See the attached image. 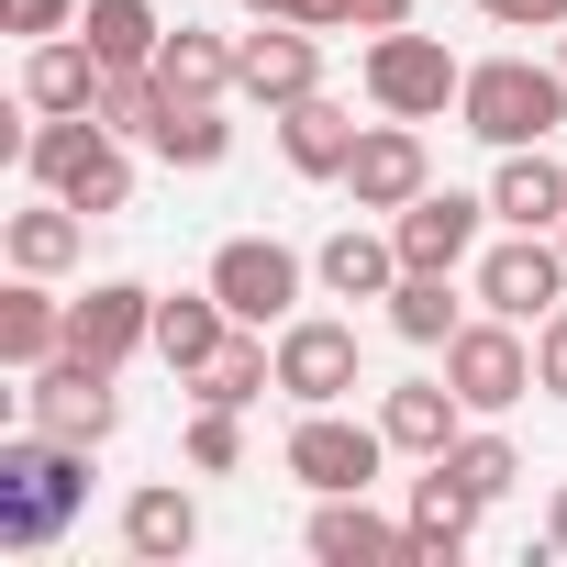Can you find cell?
Instances as JSON below:
<instances>
[{"mask_svg":"<svg viewBox=\"0 0 567 567\" xmlns=\"http://www.w3.org/2000/svg\"><path fill=\"white\" fill-rule=\"evenodd\" d=\"M346 390H357V323L290 312V323H278V401L323 412V401H346Z\"/></svg>","mask_w":567,"mask_h":567,"instance_id":"10","label":"cell"},{"mask_svg":"<svg viewBox=\"0 0 567 567\" xmlns=\"http://www.w3.org/2000/svg\"><path fill=\"white\" fill-rule=\"evenodd\" d=\"M79 34L101 45V68H156V45H167L156 0H90V12H79Z\"/></svg>","mask_w":567,"mask_h":567,"instance_id":"28","label":"cell"},{"mask_svg":"<svg viewBox=\"0 0 567 567\" xmlns=\"http://www.w3.org/2000/svg\"><path fill=\"white\" fill-rule=\"evenodd\" d=\"M79 512H90V445H68L45 423L0 445V545H12V556L56 545Z\"/></svg>","mask_w":567,"mask_h":567,"instance_id":"1","label":"cell"},{"mask_svg":"<svg viewBox=\"0 0 567 567\" xmlns=\"http://www.w3.org/2000/svg\"><path fill=\"white\" fill-rule=\"evenodd\" d=\"M101 79H112V68H101L90 34H45V45L23 56V101H34V112H101Z\"/></svg>","mask_w":567,"mask_h":567,"instance_id":"21","label":"cell"},{"mask_svg":"<svg viewBox=\"0 0 567 567\" xmlns=\"http://www.w3.org/2000/svg\"><path fill=\"white\" fill-rule=\"evenodd\" d=\"M478 12H489L501 34H556V23H567V0H478Z\"/></svg>","mask_w":567,"mask_h":567,"instance_id":"35","label":"cell"},{"mask_svg":"<svg viewBox=\"0 0 567 567\" xmlns=\"http://www.w3.org/2000/svg\"><path fill=\"white\" fill-rule=\"evenodd\" d=\"M556 301H567V245H556V234H501V245L478 256V312L545 323Z\"/></svg>","mask_w":567,"mask_h":567,"instance_id":"6","label":"cell"},{"mask_svg":"<svg viewBox=\"0 0 567 567\" xmlns=\"http://www.w3.org/2000/svg\"><path fill=\"white\" fill-rule=\"evenodd\" d=\"M478 512H489V501H478V489H467L445 456H423V478H412V512H401V523H412V556H423V567H456V556L478 545Z\"/></svg>","mask_w":567,"mask_h":567,"instance_id":"15","label":"cell"},{"mask_svg":"<svg viewBox=\"0 0 567 567\" xmlns=\"http://www.w3.org/2000/svg\"><path fill=\"white\" fill-rule=\"evenodd\" d=\"M346 189H357V212H401V200H423V189H434L423 123H368L357 156H346Z\"/></svg>","mask_w":567,"mask_h":567,"instance_id":"13","label":"cell"},{"mask_svg":"<svg viewBox=\"0 0 567 567\" xmlns=\"http://www.w3.org/2000/svg\"><path fill=\"white\" fill-rule=\"evenodd\" d=\"M456 123L501 156V145H545L556 123H567V68H534V56H489V68H467V90H456Z\"/></svg>","mask_w":567,"mask_h":567,"instance_id":"3","label":"cell"},{"mask_svg":"<svg viewBox=\"0 0 567 567\" xmlns=\"http://www.w3.org/2000/svg\"><path fill=\"white\" fill-rule=\"evenodd\" d=\"M79 245H90V212L79 200H34V212H12V267H34V278H68L79 267Z\"/></svg>","mask_w":567,"mask_h":567,"instance_id":"25","label":"cell"},{"mask_svg":"<svg viewBox=\"0 0 567 567\" xmlns=\"http://www.w3.org/2000/svg\"><path fill=\"white\" fill-rule=\"evenodd\" d=\"M556 245H567V223H556Z\"/></svg>","mask_w":567,"mask_h":567,"instance_id":"40","label":"cell"},{"mask_svg":"<svg viewBox=\"0 0 567 567\" xmlns=\"http://www.w3.org/2000/svg\"><path fill=\"white\" fill-rule=\"evenodd\" d=\"M189 390H200V401H223V412L267 401V390H278V334H256V323H245V334H234V346H223V357H212Z\"/></svg>","mask_w":567,"mask_h":567,"instance_id":"27","label":"cell"},{"mask_svg":"<svg viewBox=\"0 0 567 567\" xmlns=\"http://www.w3.org/2000/svg\"><path fill=\"white\" fill-rule=\"evenodd\" d=\"M312 278H323L334 301H390V290H401V245H390V234H368V223H346V234L312 256Z\"/></svg>","mask_w":567,"mask_h":567,"instance_id":"24","label":"cell"},{"mask_svg":"<svg viewBox=\"0 0 567 567\" xmlns=\"http://www.w3.org/2000/svg\"><path fill=\"white\" fill-rule=\"evenodd\" d=\"M445 467H456V478H467L478 501H501V489L523 478V456H512V434H456V445H445Z\"/></svg>","mask_w":567,"mask_h":567,"instance_id":"31","label":"cell"},{"mask_svg":"<svg viewBox=\"0 0 567 567\" xmlns=\"http://www.w3.org/2000/svg\"><path fill=\"white\" fill-rule=\"evenodd\" d=\"M545 545H556V556H567V489H556V512H545Z\"/></svg>","mask_w":567,"mask_h":567,"instance_id":"38","label":"cell"},{"mask_svg":"<svg viewBox=\"0 0 567 567\" xmlns=\"http://www.w3.org/2000/svg\"><path fill=\"white\" fill-rule=\"evenodd\" d=\"M445 379H456V401L467 412H512L523 390H534V346H523V323H456L445 334Z\"/></svg>","mask_w":567,"mask_h":567,"instance_id":"8","label":"cell"},{"mask_svg":"<svg viewBox=\"0 0 567 567\" xmlns=\"http://www.w3.org/2000/svg\"><path fill=\"white\" fill-rule=\"evenodd\" d=\"M23 167H34V189L79 200L90 223L134 200V156H123V134H112L101 112H45V123L23 134Z\"/></svg>","mask_w":567,"mask_h":567,"instance_id":"2","label":"cell"},{"mask_svg":"<svg viewBox=\"0 0 567 567\" xmlns=\"http://www.w3.org/2000/svg\"><path fill=\"white\" fill-rule=\"evenodd\" d=\"M456 90H467V68L445 56V34H412V23H401V34L368 45V101H379L390 123H445Z\"/></svg>","mask_w":567,"mask_h":567,"instance_id":"5","label":"cell"},{"mask_svg":"<svg viewBox=\"0 0 567 567\" xmlns=\"http://www.w3.org/2000/svg\"><path fill=\"white\" fill-rule=\"evenodd\" d=\"M278 456H290V478L323 501V489H368V478H379V456H390V434H379V423H346V412L323 401V412H301V423H290V445H278Z\"/></svg>","mask_w":567,"mask_h":567,"instance_id":"7","label":"cell"},{"mask_svg":"<svg viewBox=\"0 0 567 567\" xmlns=\"http://www.w3.org/2000/svg\"><path fill=\"white\" fill-rule=\"evenodd\" d=\"M234 334H245V323L223 312V290H212V278H200V290H178V301H156V357H167L178 379H200Z\"/></svg>","mask_w":567,"mask_h":567,"instance_id":"19","label":"cell"},{"mask_svg":"<svg viewBox=\"0 0 567 567\" xmlns=\"http://www.w3.org/2000/svg\"><path fill=\"white\" fill-rule=\"evenodd\" d=\"M212 290H223V312H234V323L278 334V323L301 312V290H312V256H290L278 234H234V245L212 256Z\"/></svg>","mask_w":567,"mask_h":567,"instance_id":"4","label":"cell"},{"mask_svg":"<svg viewBox=\"0 0 567 567\" xmlns=\"http://www.w3.org/2000/svg\"><path fill=\"white\" fill-rule=\"evenodd\" d=\"M534 390H545V401H567V301L534 323Z\"/></svg>","mask_w":567,"mask_h":567,"instance_id":"34","label":"cell"},{"mask_svg":"<svg viewBox=\"0 0 567 567\" xmlns=\"http://www.w3.org/2000/svg\"><path fill=\"white\" fill-rule=\"evenodd\" d=\"M45 357H68V301L23 267L12 290H0V368H23V379H34Z\"/></svg>","mask_w":567,"mask_h":567,"instance_id":"20","label":"cell"},{"mask_svg":"<svg viewBox=\"0 0 567 567\" xmlns=\"http://www.w3.org/2000/svg\"><path fill=\"white\" fill-rule=\"evenodd\" d=\"M189 467H200V478H223V467H245V423H234L223 401H200V412H189Z\"/></svg>","mask_w":567,"mask_h":567,"instance_id":"32","label":"cell"},{"mask_svg":"<svg viewBox=\"0 0 567 567\" xmlns=\"http://www.w3.org/2000/svg\"><path fill=\"white\" fill-rule=\"evenodd\" d=\"M23 412H34L45 434H68V445H101V434L123 423V401H112V368H101V357H79V346L34 368V390H23Z\"/></svg>","mask_w":567,"mask_h":567,"instance_id":"11","label":"cell"},{"mask_svg":"<svg viewBox=\"0 0 567 567\" xmlns=\"http://www.w3.org/2000/svg\"><path fill=\"white\" fill-rule=\"evenodd\" d=\"M312 23H323V34H401V23H412V0H323Z\"/></svg>","mask_w":567,"mask_h":567,"instance_id":"33","label":"cell"},{"mask_svg":"<svg viewBox=\"0 0 567 567\" xmlns=\"http://www.w3.org/2000/svg\"><path fill=\"white\" fill-rule=\"evenodd\" d=\"M234 90L267 101V112L312 101L323 90V23H256V34H234Z\"/></svg>","mask_w":567,"mask_h":567,"instance_id":"9","label":"cell"},{"mask_svg":"<svg viewBox=\"0 0 567 567\" xmlns=\"http://www.w3.org/2000/svg\"><path fill=\"white\" fill-rule=\"evenodd\" d=\"M245 12H256V23H312L323 0H245Z\"/></svg>","mask_w":567,"mask_h":567,"instance_id":"37","label":"cell"},{"mask_svg":"<svg viewBox=\"0 0 567 567\" xmlns=\"http://www.w3.org/2000/svg\"><path fill=\"white\" fill-rule=\"evenodd\" d=\"M200 545V501L189 489H167V478H145L134 501H123V556H145V567H178Z\"/></svg>","mask_w":567,"mask_h":567,"instance_id":"22","label":"cell"},{"mask_svg":"<svg viewBox=\"0 0 567 567\" xmlns=\"http://www.w3.org/2000/svg\"><path fill=\"white\" fill-rule=\"evenodd\" d=\"M556 68H567V23H556Z\"/></svg>","mask_w":567,"mask_h":567,"instance_id":"39","label":"cell"},{"mask_svg":"<svg viewBox=\"0 0 567 567\" xmlns=\"http://www.w3.org/2000/svg\"><path fill=\"white\" fill-rule=\"evenodd\" d=\"M312 556H323V567H412V523L368 512V489H323V512H312Z\"/></svg>","mask_w":567,"mask_h":567,"instance_id":"16","label":"cell"},{"mask_svg":"<svg viewBox=\"0 0 567 567\" xmlns=\"http://www.w3.org/2000/svg\"><path fill=\"white\" fill-rule=\"evenodd\" d=\"M68 346L101 357V368L145 357V346H156V290H145V278H101L90 301H68Z\"/></svg>","mask_w":567,"mask_h":567,"instance_id":"14","label":"cell"},{"mask_svg":"<svg viewBox=\"0 0 567 567\" xmlns=\"http://www.w3.org/2000/svg\"><path fill=\"white\" fill-rule=\"evenodd\" d=\"M79 12H90V0H12V34H79Z\"/></svg>","mask_w":567,"mask_h":567,"instance_id":"36","label":"cell"},{"mask_svg":"<svg viewBox=\"0 0 567 567\" xmlns=\"http://www.w3.org/2000/svg\"><path fill=\"white\" fill-rule=\"evenodd\" d=\"M489 223H512V234H556V223H567V167H556L545 145H501Z\"/></svg>","mask_w":567,"mask_h":567,"instance_id":"17","label":"cell"},{"mask_svg":"<svg viewBox=\"0 0 567 567\" xmlns=\"http://www.w3.org/2000/svg\"><path fill=\"white\" fill-rule=\"evenodd\" d=\"M379 434H390V456H445V445L467 434L456 379H401V390L379 401Z\"/></svg>","mask_w":567,"mask_h":567,"instance_id":"18","label":"cell"},{"mask_svg":"<svg viewBox=\"0 0 567 567\" xmlns=\"http://www.w3.org/2000/svg\"><path fill=\"white\" fill-rule=\"evenodd\" d=\"M467 312H456V267H401V290H390V334L412 346H445Z\"/></svg>","mask_w":567,"mask_h":567,"instance_id":"29","label":"cell"},{"mask_svg":"<svg viewBox=\"0 0 567 567\" xmlns=\"http://www.w3.org/2000/svg\"><path fill=\"white\" fill-rule=\"evenodd\" d=\"M357 134H368V123H357L346 101H323V90H312V101H290V112H278V145H290V167H301V178H346V156H357Z\"/></svg>","mask_w":567,"mask_h":567,"instance_id":"23","label":"cell"},{"mask_svg":"<svg viewBox=\"0 0 567 567\" xmlns=\"http://www.w3.org/2000/svg\"><path fill=\"white\" fill-rule=\"evenodd\" d=\"M478 223H489V189H423L390 212V245H401V267H467Z\"/></svg>","mask_w":567,"mask_h":567,"instance_id":"12","label":"cell"},{"mask_svg":"<svg viewBox=\"0 0 567 567\" xmlns=\"http://www.w3.org/2000/svg\"><path fill=\"white\" fill-rule=\"evenodd\" d=\"M156 79H167V101H223V90H234V34L178 23V34L156 45Z\"/></svg>","mask_w":567,"mask_h":567,"instance_id":"26","label":"cell"},{"mask_svg":"<svg viewBox=\"0 0 567 567\" xmlns=\"http://www.w3.org/2000/svg\"><path fill=\"white\" fill-rule=\"evenodd\" d=\"M167 167H223L234 156V123H223V101H167V123L145 134Z\"/></svg>","mask_w":567,"mask_h":567,"instance_id":"30","label":"cell"}]
</instances>
